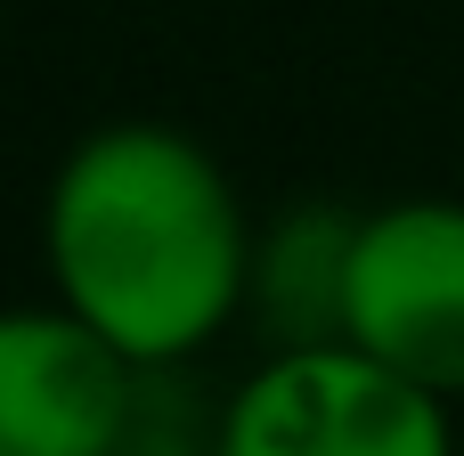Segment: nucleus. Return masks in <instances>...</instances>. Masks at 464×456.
<instances>
[{
  "label": "nucleus",
  "mask_w": 464,
  "mask_h": 456,
  "mask_svg": "<svg viewBox=\"0 0 464 456\" xmlns=\"http://www.w3.org/2000/svg\"><path fill=\"white\" fill-rule=\"evenodd\" d=\"M432 400H464V196H392L359 220L351 335Z\"/></svg>",
  "instance_id": "7ed1b4c3"
},
{
  "label": "nucleus",
  "mask_w": 464,
  "mask_h": 456,
  "mask_svg": "<svg viewBox=\"0 0 464 456\" xmlns=\"http://www.w3.org/2000/svg\"><path fill=\"white\" fill-rule=\"evenodd\" d=\"M220 408L228 400H196L179 383V367H147L122 456H220Z\"/></svg>",
  "instance_id": "423d86ee"
},
{
  "label": "nucleus",
  "mask_w": 464,
  "mask_h": 456,
  "mask_svg": "<svg viewBox=\"0 0 464 456\" xmlns=\"http://www.w3.org/2000/svg\"><path fill=\"white\" fill-rule=\"evenodd\" d=\"M147 367L57 302L0 318V456H122Z\"/></svg>",
  "instance_id": "20e7f679"
},
{
  "label": "nucleus",
  "mask_w": 464,
  "mask_h": 456,
  "mask_svg": "<svg viewBox=\"0 0 464 456\" xmlns=\"http://www.w3.org/2000/svg\"><path fill=\"white\" fill-rule=\"evenodd\" d=\"M253 237L237 179L179 122H98L41 204L49 302L130 367H188L245 318Z\"/></svg>",
  "instance_id": "f257e3e1"
},
{
  "label": "nucleus",
  "mask_w": 464,
  "mask_h": 456,
  "mask_svg": "<svg viewBox=\"0 0 464 456\" xmlns=\"http://www.w3.org/2000/svg\"><path fill=\"white\" fill-rule=\"evenodd\" d=\"M359 220L351 204L302 196L261 220L253 237V302L245 318L269 335V351H318L351 335V269H359Z\"/></svg>",
  "instance_id": "39448f33"
},
{
  "label": "nucleus",
  "mask_w": 464,
  "mask_h": 456,
  "mask_svg": "<svg viewBox=\"0 0 464 456\" xmlns=\"http://www.w3.org/2000/svg\"><path fill=\"white\" fill-rule=\"evenodd\" d=\"M220 456H457V408L359 343L269 351L220 408Z\"/></svg>",
  "instance_id": "f03ea898"
}]
</instances>
